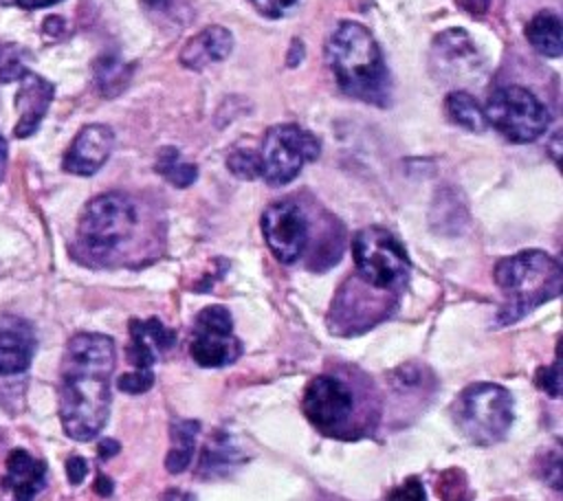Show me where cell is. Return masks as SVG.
<instances>
[{"label": "cell", "mask_w": 563, "mask_h": 501, "mask_svg": "<svg viewBox=\"0 0 563 501\" xmlns=\"http://www.w3.org/2000/svg\"><path fill=\"white\" fill-rule=\"evenodd\" d=\"M114 363V341L106 334L79 332L68 341L59 369V420L70 439H95L106 426Z\"/></svg>", "instance_id": "6da1fadb"}, {"label": "cell", "mask_w": 563, "mask_h": 501, "mask_svg": "<svg viewBox=\"0 0 563 501\" xmlns=\"http://www.w3.org/2000/svg\"><path fill=\"white\" fill-rule=\"evenodd\" d=\"M336 84L350 97L367 103L387 101V68L374 35L358 22H341L325 46Z\"/></svg>", "instance_id": "7a4b0ae2"}, {"label": "cell", "mask_w": 563, "mask_h": 501, "mask_svg": "<svg viewBox=\"0 0 563 501\" xmlns=\"http://www.w3.org/2000/svg\"><path fill=\"white\" fill-rule=\"evenodd\" d=\"M561 277V264L543 250H521L499 259L495 281L506 299L499 323H515L537 305L559 297Z\"/></svg>", "instance_id": "3957f363"}, {"label": "cell", "mask_w": 563, "mask_h": 501, "mask_svg": "<svg viewBox=\"0 0 563 501\" xmlns=\"http://www.w3.org/2000/svg\"><path fill=\"white\" fill-rule=\"evenodd\" d=\"M136 224L139 213L128 196L119 191L101 193L86 204L77 226V242L88 257L106 259L132 237Z\"/></svg>", "instance_id": "277c9868"}, {"label": "cell", "mask_w": 563, "mask_h": 501, "mask_svg": "<svg viewBox=\"0 0 563 501\" xmlns=\"http://www.w3.org/2000/svg\"><path fill=\"white\" fill-rule=\"evenodd\" d=\"M453 415L473 444L490 446L501 442L512 426V396L501 385L473 382L460 391Z\"/></svg>", "instance_id": "5b68a950"}, {"label": "cell", "mask_w": 563, "mask_h": 501, "mask_svg": "<svg viewBox=\"0 0 563 501\" xmlns=\"http://www.w3.org/2000/svg\"><path fill=\"white\" fill-rule=\"evenodd\" d=\"M352 257L358 277L374 288L391 290L407 281L409 257L402 244L387 229H361L352 237Z\"/></svg>", "instance_id": "8992f818"}, {"label": "cell", "mask_w": 563, "mask_h": 501, "mask_svg": "<svg viewBox=\"0 0 563 501\" xmlns=\"http://www.w3.org/2000/svg\"><path fill=\"white\" fill-rule=\"evenodd\" d=\"M486 123L512 143H530L550 125V110L521 86H499L484 108Z\"/></svg>", "instance_id": "52a82bcc"}, {"label": "cell", "mask_w": 563, "mask_h": 501, "mask_svg": "<svg viewBox=\"0 0 563 501\" xmlns=\"http://www.w3.org/2000/svg\"><path fill=\"white\" fill-rule=\"evenodd\" d=\"M319 141L295 123L273 125L262 143L260 176L273 185L282 187L297 178L306 163L319 156Z\"/></svg>", "instance_id": "ba28073f"}, {"label": "cell", "mask_w": 563, "mask_h": 501, "mask_svg": "<svg viewBox=\"0 0 563 501\" xmlns=\"http://www.w3.org/2000/svg\"><path fill=\"white\" fill-rule=\"evenodd\" d=\"M189 354L200 367H224L238 360L242 345L233 336V319L227 308L209 305L198 312Z\"/></svg>", "instance_id": "9c48e42d"}, {"label": "cell", "mask_w": 563, "mask_h": 501, "mask_svg": "<svg viewBox=\"0 0 563 501\" xmlns=\"http://www.w3.org/2000/svg\"><path fill=\"white\" fill-rule=\"evenodd\" d=\"M262 233L271 253L282 264L297 261L308 244V220L299 204L292 200H279L264 209Z\"/></svg>", "instance_id": "30bf717a"}, {"label": "cell", "mask_w": 563, "mask_h": 501, "mask_svg": "<svg viewBox=\"0 0 563 501\" xmlns=\"http://www.w3.org/2000/svg\"><path fill=\"white\" fill-rule=\"evenodd\" d=\"M354 398L350 387L334 376H317L308 382L301 400L306 417L323 433L345 426L352 415Z\"/></svg>", "instance_id": "8fae6325"}, {"label": "cell", "mask_w": 563, "mask_h": 501, "mask_svg": "<svg viewBox=\"0 0 563 501\" xmlns=\"http://www.w3.org/2000/svg\"><path fill=\"white\" fill-rule=\"evenodd\" d=\"M114 145V134L103 123H92L79 130L64 156V169L77 176H92L108 160Z\"/></svg>", "instance_id": "7c38bea8"}, {"label": "cell", "mask_w": 563, "mask_h": 501, "mask_svg": "<svg viewBox=\"0 0 563 501\" xmlns=\"http://www.w3.org/2000/svg\"><path fill=\"white\" fill-rule=\"evenodd\" d=\"M53 92H55L53 84L31 70H26L20 77V88L15 94V105H18L15 136L18 138H26L40 127L53 101Z\"/></svg>", "instance_id": "4fadbf2b"}, {"label": "cell", "mask_w": 563, "mask_h": 501, "mask_svg": "<svg viewBox=\"0 0 563 501\" xmlns=\"http://www.w3.org/2000/svg\"><path fill=\"white\" fill-rule=\"evenodd\" d=\"M35 354L33 327L18 316L0 319V376H13L29 369Z\"/></svg>", "instance_id": "5bb4252c"}, {"label": "cell", "mask_w": 563, "mask_h": 501, "mask_svg": "<svg viewBox=\"0 0 563 501\" xmlns=\"http://www.w3.org/2000/svg\"><path fill=\"white\" fill-rule=\"evenodd\" d=\"M433 57L438 59V68L442 77L462 79L473 77L479 70V55L475 44L468 40L464 31H444L435 37Z\"/></svg>", "instance_id": "9a60e30c"}, {"label": "cell", "mask_w": 563, "mask_h": 501, "mask_svg": "<svg viewBox=\"0 0 563 501\" xmlns=\"http://www.w3.org/2000/svg\"><path fill=\"white\" fill-rule=\"evenodd\" d=\"M176 341V332L165 327L158 319L130 321V347L128 358L134 369H152L156 356L169 349Z\"/></svg>", "instance_id": "2e32d148"}, {"label": "cell", "mask_w": 563, "mask_h": 501, "mask_svg": "<svg viewBox=\"0 0 563 501\" xmlns=\"http://www.w3.org/2000/svg\"><path fill=\"white\" fill-rule=\"evenodd\" d=\"M46 483V466L22 448H13L7 457L4 488L15 501H33Z\"/></svg>", "instance_id": "e0dca14e"}, {"label": "cell", "mask_w": 563, "mask_h": 501, "mask_svg": "<svg viewBox=\"0 0 563 501\" xmlns=\"http://www.w3.org/2000/svg\"><path fill=\"white\" fill-rule=\"evenodd\" d=\"M233 48V37L222 26H207L198 35H194L180 53V62L187 68H205L213 62H222L229 57Z\"/></svg>", "instance_id": "ac0fdd59"}, {"label": "cell", "mask_w": 563, "mask_h": 501, "mask_svg": "<svg viewBox=\"0 0 563 501\" xmlns=\"http://www.w3.org/2000/svg\"><path fill=\"white\" fill-rule=\"evenodd\" d=\"M528 42L548 57H559L563 51V26L554 11H539L526 26Z\"/></svg>", "instance_id": "d6986e66"}, {"label": "cell", "mask_w": 563, "mask_h": 501, "mask_svg": "<svg viewBox=\"0 0 563 501\" xmlns=\"http://www.w3.org/2000/svg\"><path fill=\"white\" fill-rule=\"evenodd\" d=\"M198 431H200L198 420H174L172 422V448L165 459L167 472L178 475L191 464Z\"/></svg>", "instance_id": "ffe728a7"}, {"label": "cell", "mask_w": 563, "mask_h": 501, "mask_svg": "<svg viewBox=\"0 0 563 501\" xmlns=\"http://www.w3.org/2000/svg\"><path fill=\"white\" fill-rule=\"evenodd\" d=\"M444 108L446 114L453 123L466 127L468 132H484L488 127L486 123V114L484 108L475 101L473 94L464 92V90H453L446 99H444Z\"/></svg>", "instance_id": "44dd1931"}, {"label": "cell", "mask_w": 563, "mask_h": 501, "mask_svg": "<svg viewBox=\"0 0 563 501\" xmlns=\"http://www.w3.org/2000/svg\"><path fill=\"white\" fill-rule=\"evenodd\" d=\"M156 171L167 178L174 187H189L198 178V167L185 163L174 147H163L156 158Z\"/></svg>", "instance_id": "7402d4cb"}, {"label": "cell", "mask_w": 563, "mask_h": 501, "mask_svg": "<svg viewBox=\"0 0 563 501\" xmlns=\"http://www.w3.org/2000/svg\"><path fill=\"white\" fill-rule=\"evenodd\" d=\"M95 75H97V86L103 94H117L119 90L125 88L130 70L117 57H101L95 66Z\"/></svg>", "instance_id": "603a6c76"}, {"label": "cell", "mask_w": 563, "mask_h": 501, "mask_svg": "<svg viewBox=\"0 0 563 501\" xmlns=\"http://www.w3.org/2000/svg\"><path fill=\"white\" fill-rule=\"evenodd\" d=\"M26 70L24 51L18 44L0 42V81H20Z\"/></svg>", "instance_id": "cb8c5ba5"}, {"label": "cell", "mask_w": 563, "mask_h": 501, "mask_svg": "<svg viewBox=\"0 0 563 501\" xmlns=\"http://www.w3.org/2000/svg\"><path fill=\"white\" fill-rule=\"evenodd\" d=\"M235 450L229 446L227 439H218V442H209V446L205 448V455L200 459V468L209 470V475H213L218 468H227L233 464Z\"/></svg>", "instance_id": "d4e9b609"}, {"label": "cell", "mask_w": 563, "mask_h": 501, "mask_svg": "<svg viewBox=\"0 0 563 501\" xmlns=\"http://www.w3.org/2000/svg\"><path fill=\"white\" fill-rule=\"evenodd\" d=\"M438 494L442 501H468V488L460 470H446L438 481Z\"/></svg>", "instance_id": "484cf974"}, {"label": "cell", "mask_w": 563, "mask_h": 501, "mask_svg": "<svg viewBox=\"0 0 563 501\" xmlns=\"http://www.w3.org/2000/svg\"><path fill=\"white\" fill-rule=\"evenodd\" d=\"M227 167L238 176V178H260V156L253 152H233L227 158Z\"/></svg>", "instance_id": "4316f807"}, {"label": "cell", "mask_w": 563, "mask_h": 501, "mask_svg": "<svg viewBox=\"0 0 563 501\" xmlns=\"http://www.w3.org/2000/svg\"><path fill=\"white\" fill-rule=\"evenodd\" d=\"M154 385V374L152 369H134L130 374H123L119 380H117V387L125 393H145L150 387Z\"/></svg>", "instance_id": "83f0119b"}, {"label": "cell", "mask_w": 563, "mask_h": 501, "mask_svg": "<svg viewBox=\"0 0 563 501\" xmlns=\"http://www.w3.org/2000/svg\"><path fill=\"white\" fill-rule=\"evenodd\" d=\"M539 387L550 396V398H559L561 396V360L559 356L554 358V363L545 369L539 371V378H537Z\"/></svg>", "instance_id": "f1b7e54d"}, {"label": "cell", "mask_w": 563, "mask_h": 501, "mask_svg": "<svg viewBox=\"0 0 563 501\" xmlns=\"http://www.w3.org/2000/svg\"><path fill=\"white\" fill-rule=\"evenodd\" d=\"M387 501H424V488L420 479L409 477L387 494Z\"/></svg>", "instance_id": "f546056e"}, {"label": "cell", "mask_w": 563, "mask_h": 501, "mask_svg": "<svg viewBox=\"0 0 563 501\" xmlns=\"http://www.w3.org/2000/svg\"><path fill=\"white\" fill-rule=\"evenodd\" d=\"M143 2H145L147 9H152V11L161 13V15H167L172 20H178L189 9L187 0H143Z\"/></svg>", "instance_id": "4dcf8cb0"}, {"label": "cell", "mask_w": 563, "mask_h": 501, "mask_svg": "<svg viewBox=\"0 0 563 501\" xmlns=\"http://www.w3.org/2000/svg\"><path fill=\"white\" fill-rule=\"evenodd\" d=\"M251 2L260 13L268 18H279L288 7L295 4V0H251Z\"/></svg>", "instance_id": "1f68e13d"}, {"label": "cell", "mask_w": 563, "mask_h": 501, "mask_svg": "<svg viewBox=\"0 0 563 501\" xmlns=\"http://www.w3.org/2000/svg\"><path fill=\"white\" fill-rule=\"evenodd\" d=\"M66 475H68V481L70 483H81L84 481V477L88 475V464H86V459L84 457H70L68 461H66Z\"/></svg>", "instance_id": "d6a6232c"}, {"label": "cell", "mask_w": 563, "mask_h": 501, "mask_svg": "<svg viewBox=\"0 0 563 501\" xmlns=\"http://www.w3.org/2000/svg\"><path fill=\"white\" fill-rule=\"evenodd\" d=\"M119 453V444L114 442V439H103L101 444H99V457L101 459H108V457H112V455H117Z\"/></svg>", "instance_id": "836d02e7"}, {"label": "cell", "mask_w": 563, "mask_h": 501, "mask_svg": "<svg viewBox=\"0 0 563 501\" xmlns=\"http://www.w3.org/2000/svg\"><path fill=\"white\" fill-rule=\"evenodd\" d=\"M13 2L24 7V9H42V7H51V4H55L59 0H13Z\"/></svg>", "instance_id": "e575fe53"}, {"label": "cell", "mask_w": 563, "mask_h": 501, "mask_svg": "<svg viewBox=\"0 0 563 501\" xmlns=\"http://www.w3.org/2000/svg\"><path fill=\"white\" fill-rule=\"evenodd\" d=\"M95 490H97L99 494H103V497H106V494H110V492H112V481H110L108 477L99 475V477H97V483H95Z\"/></svg>", "instance_id": "d590c367"}, {"label": "cell", "mask_w": 563, "mask_h": 501, "mask_svg": "<svg viewBox=\"0 0 563 501\" xmlns=\"http://www.w3.org/2000/svg\"><path fill=\"white\" fill-rule=\"evenodd\" d=\"M7 141L0 136V180L4 178V171H7Z\"/></svg>", "instance_id": "8d00e7d4"}]
</instances>
